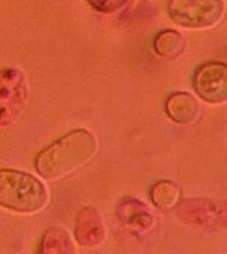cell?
Wrapping results in <instances>:
<instances>
[{
	"mask_svg": "<svg viewBox=\"0 0 227 254\" xmlns=\"http://www.w3.org/2000/svg\"><path fill=\"white\" fill-rule=\"evenodd\" d=\"M96 152L95 135L91 131L79 128L40 151L35 167L44 179L60 180L91 162Z\"/></svg>",
	"mask_w": 227,
	"mask_h": 254,
	"instance_id": "1",
	"label": "cell"
},
{
	"mask_svg": "<svg viewBox=\"0 0 227 254\" xmlns=\"http://www.w3.org/2000/svg\"><path fill=\"white\" fill-rule=\"evenodd\" d=\"M48 190L33 175L0 170V206L19 213H36L47 205Z\"/></svg>",
	"mask_w": 227,
	"mask_h": 254,
	"instance_id": "2",
	"label": "cell"
},
{
	"mask_svg": "<svg viewBox=\"0 0 227 254\" xmlns=\"http://www.w3.org/2000/svg\"><path fill=\"white\" fill-rule=\"evenodd\" d=\"M167 13L179 27L207 29L221 23L225 15V0H170Z\"/></svg>",
	"mask_w": 227,
	"mask_h": 254,
	"instance_id": "3",
	"label": "cell"
},
{
	"mask_svg": "<svg viewBox=\"0 0 227 254\" xmlns=\"http://www.w3.org/2000/svg\"><path fill=\"white\" fill-rule=\"evenodd\" d=\"M28 101V81L15 67L0 69V127L19 118Z\"/></svg>",
	"mask_w": 227,
	"mask_h": 254,
	"instance_id": "4",
	"label": "cell"
},
{
	"mask_svg": "<svg viewBox=\"0 0 227 254\" xmlns=\"http://www.w3.org/2000/svg\"><path fill=\"white\" fill-rule=\"evenodd\" d=\"M195 93L209 103L223 105L227 101V66L223 63L202 64L194 73Z\"/></svg>",
	"mask_w": 227,
	"mask_h": 254,
	"instance_id": "5",
	"label": "cell"
},
{
	"mask_svg": "<svg viewBox=\"0 0 227 254\" xmlns=\"http://www.w3.org/2000/svg\"><path fill=\"white\" fill-rule=\"evenodd\" d=\"M165 111L171 121L181 125H190L199 118L201 105L191 94L178 91L167 97Z\"/></svg>",
	"mask_w": 227,
	"mask_h": 254,
	"instance_id": "6",
	"label": "cell"
},
{
	"mask_svg": "<svg viewBox=\"0 0 227 254\" xmlns=\"http://www.w3.org/2000/svg\"><path fill=\"white\" fill-rule=\"evenodd\" d=\"M153 47L157 56H159L161 59H177L185 51V37L179 32L166 29L155 36Z\"/></svg>",
	"mask_w": 227,
	"mask_h": 254,
	"instance_id": "7",
	"label": "cell"
},
{
	"mask_svg": "<svg viewBox=\"0 0 227 254\" xmlns=\"http://www.w3.org/2000/svg\"><path fill=\"white\" fill-rule=\"evenodd\" d=\"M179 196L178 188L169 180H161L155 183L151 188V198L161 208H169L177 202Z\"/></svg>",
	"mask_w": 227,
	"mask_h": 254,
	"instance_id": "8",
	"label": "cell"
},
{
	"mask_svg": "<svg viewBox=\"0 0 227 254\" xmlns=\"http://www.w3.org/2000/svg\"><path fill=\"white\" fill-rule=\"evenodd\" d=\"M129 0H88V3L95 8L96 11L104 13H113L122 9Z\"/></svg>",
	"mask_w": 227,
	"mask_h": 254,
	"instance_id": "9",
	"label": "cell"
}]
</instances>
